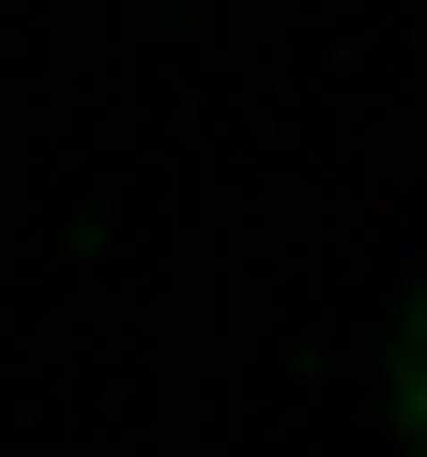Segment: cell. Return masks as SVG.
<instances>
[{
	"mask_svg": "<svg viewBox=\"0 0 427 457\" xmlns=\"http://www.w3.org/2000/svg\"><path fill=\"white\" fill-rule=\"evenodd\" d=\"M366 411H381V442L397 457H427V275L381 305V336H366Z\"/></svg>",
	"mask_w": 427,
	"mask_h": 457,
	"instance_id": "obj_1",
	"label": "cell"
}]
</instances>
